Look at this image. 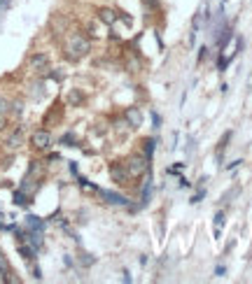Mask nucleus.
Returning a JSON list of instances; mask_svg holds the SVG:
<instances>
[{
    "mask_svg": "<svg viewBox=\"0 0 252 284\" xmlns=\"http://www.w3.org/2000/svg\"><path fill=\"white\" fill-rule=\"evenodd\" d=\"M89 51H91V42L86 40L84 35H80V33L70 35V40H68V45H66V56L70 61H80Z\"/></svg>",
    "mask_w": 252,
    "mask_h": 284,
    "instance_id": "1",
    "label": "nucleus"
},
{
    "mask_svg": "<svg viewBox=\"0 0 252 284\" xmlns=\"http://www.w3.org/2000/svg\"><path fill=\"white\" fill-rule=\"evenodd\" d=\"M147 161H150V158L142 156V154H133V156H129V161H126V170H129V175H131V177H142V173H147Z\"/></svg>",
    "mask_w": 252,
    "mask_h": 284,
    "instance_id": "2",
    "label": "nucleus"
},
{
    "mask_svg": "<svg viewBox=\"0 0 252 284\" xmlns=\"http://www.w3.org/2000/svg\"><path fill=\"white\" fill-rule=\"evenodd\" d=\"M30 145L35 149H49L51 145V133L45 131V128H38L33 135H30Z\"/></svg>",
    "mask_w": 252,
    "mask_h": 284,
    "instance_id": "3",
    "label": "nucleus"
},
{
    "mask_svg": "<svg viewBox=\"0 0 252 284\" xmlns=\"http://www.w3.org/2000/svg\"><path fill=\"white\" fill-rule=\"evenodd\" d=\"M110 177L115 179L117 184H126L129 179H131V175H129V170H126V163H112L110 166Z\"/></svg>",
    "mask_w": 252,
    "mask_h": 284,
    "instance_id": "4",
    "label": "nucleus"
},
{
    "mask_svg": "<svg viewBox=\"0 0 252 284\" xmlns=\"http://www.w3.org/2000/svg\"><path fill=\"white\" fill-rule=\"evenodd\" d=\"M124 119H126V124H129L131 128L142 126V112L138 110V107H129V110L124 112Z\"/></svg>",
    "mask_w": 252,
    "mask_h": 284,
    "instance_id": "5",
    "label": "nucleus"
},
{
    "mask_svg": "<svg viewBox=\"0 0 252 284\" xmlns=\"http://www.w3.org/2000/svg\"><path fill=\"white\" fill-rule=\"evenodd\" d=\"M30 68H33V70H47V68H49V56L47 54H33L30 56Z\"/></svg>",
    "mask_w": 252,
    "mask_h": 284,
    "instance_id": "6",
    "label": "nucleus"
},
{
    "mask_svg": "<svg viewBox=\"0 0 252 284\" xmlns=\"http://www.w3.org/2000/svg\"><path fill=\"white\" fill-rule=\"evenodd\" d=\"M98 19H101L105 26H115L119 16H117L115 10H110V7H103V10H98Z\"/></svg>",
    "mask_w": 252,
    "mask_h": 284,
    "instance_id": "7",
    "label": "nucleus"
},
{
    "mask_svg": "<svg viewBox=\"0 0 252 284\" xmlns=\"http://www.w3.org/2000/svg\"><path fill=\"white\" fill-rule=\"evenodd\" d=\"M103 196V200H107L110 205H126L129 200H126L121 193H115V191H98Z\"/></svg>",
    "mask_w": 252,
    "mask_h": 284,
    "instance_id": "8",
    "label": "nucleus"
},
{
    "mask_svg": "<svg viewBox=\"0 0 252 284\" xmlns=\"http://www.w3.org/2000/svg\"><path fill=\"white\" fill-rule=\"evenodd\" d=\"M7 145H10L12 149L21 147V145H24V131H21V128H16V131L10 135V140H7Z\"/></svg>",
    "mask_w": 252,
    "mask_h": 284,
    "instance_id": "9",
    "label": "nucleus"
},
{
    "mask_svg": "<svg viewBox=\"0 0 252 284\" xmlns=\"http://www.w3.org/2000/svg\"><path fill=\"white\" fill-rule=\"evenodd\" d=\"M26 226H28L30 231H38V233H42V231H45V224H42L38 217H26Z\"/></svg>",
    "mask_w": 252,
    "mask_h": 284,
    "instance_id": "10",
    "label": "nucleus"
},
{
    "mask_svg": "<svg viewBox=\"0 0 252 284\" xmlns=\"http://www.w3.org/2000/svg\"><path fill=\"white\" fill-rule=\"evenodd\" d=\"M42 96H45V84H42V82H35V84H33V98L40 100Z\"/></svg>",
    "mask_w": 252,
    "mask_h": 284,
    "instance_id": "11",
    "label": "nucleus"
},
{
    "mask_svg": "<svg viewBox=\"0 0 252 284\" xmlns=\"http://www.w3.org/2000/svg\"><path fill=\"white\" fill-rule=\"evenodd\" d=\"M0 275L7 279V275H10V266H7V259L3 256V252H0Z\"/></svg>",
    "mask_w": 252,
    "mask_h": 284,
    "instance_id": "12",
    "label": "nucleus"
},
{
    "mask_svg": "<svg viewBox=\"0 0 252 284\" xmlns=\"http://www.w3.org/2000/svg\"><path fill=\"white\" fill-rule=\"evenodd\" d=\"M14 203L16 205H28V196H26V191H16L14 193Z\"/></svg>",
    "mask_w": 252,
    "mask_h": 284,
    "instance_id": "13",
    "label": "nucleus"
},
{
    "mask_svg": "<svg viewBox=\"0 0 252 284\" xmlns=\"http://www.w3.org/2000/svg\"><path fill=\"white\" fill-rule=\"evenodd\" d=\"M152 152H154V140H152V137H147V140H145V156L152 158Z\"/></svg>",
    "mask_w": 252,
    "mask_h": 284,
    "instance_id": "14",
    "label": "nucleus"
},
{
    "mask_svg": "<svg viewBox=\"0 0 252 284\" xmlns=\"http://www.w3.org/2000/svg\"><path fill=\"white\" fill-rule=\"evenodd\" d=\"M68 100H70L73 105H77V103H82V93H80V91H70V96H68Z\"/></svg>",
    "mask_w": 252,
    "mask_h": 284,
    "instance_id": "15",
    "label": "nucleus"
},
{
    "mask_svg": "<svg viewBox=\"0 0 252 284\" xmlns=\"http://www.w3.org/2000/svg\"><path fill=\"white\" fill-rule=\"evenodd\" d=\"M19 252H21V256H24V259H33V254H35V249H28V247H19Z\"/></svg>",
    "mask_w": 252,
    "mask_h": 284,
    "instance_id": "16",
    "label": "nucleus"
},
{
    "mask_svg": "<svg viewBox=\"0 0 252 284\" xmlns=\"http://www.w3.org/2000/svg\"><path fill=\"white\" fill-rule=\"evenodd\" d=\"M10 103L5 100V98H0V114H7V112H10Z\"/></svg>",
    "mask_w": 252,
    "mask_h": 284,
    "instance_id": "17",
    "label": "nucleus"
},
{
    "mask_svg": "<svg viewBox=\"0 0 252 284\" xmlns=\"http://www.w3.org/2000/svg\"><path fill=\"white\" fill-rule=\"evenodd\" d=\"M73 142H75V135H73V133H68V135L61 137V145H70L73 147Z\"/></svg>",
    "mask_w": 252,
    "mask_h": 284,
    "instance_id": "18",
    "label": "nucleus"
},
{
    "mask_svg": "<svg viewBox=\"0 0 252 284\" xmlns=\"http://www.w3.org/2000/svg\"><path fill=\"white\" fill-rule=\"evenodd\" d=\"M222 224H224V217H222V214H217V217H215V231L222 229Z\"/></svg>",
    "mask_w": 252,
    "mask_h": 284,
    "instance_id": "19",
    "label": "nucleus"
},
{
    "mask_svg": "<svg viewBox=\"0 0 252 284\" xmlns=\"http://www.w3.org/2000/svg\"><path fill=\"white\" fill-rule=\"evenodd\" d=\"M5 124H7V114H0V131L5 128Z\"/></svg>",
    "mask_w": 252,
    "mask_h": 284,
    "instance_id": "20",
    "label": "nucleus"
},
{
    "mask_svg": "<svg viewBox=\"0 0 252 284\" xmlns=\"http://www.w3.org/2000/svg\"><path fill=\"white\" fill-rule=\"evenodd\" d=\"M0 219H3V217H0ZM0 229H3V221H0Z\"/></svg>",
    "mask_w": 252,
    "mask_h": 284,
    "instance_id": "21",
    "label": "nucleus"
}]
</instances>
